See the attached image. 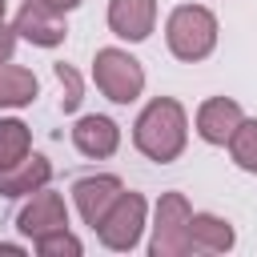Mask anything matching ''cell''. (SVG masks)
<instances>
[{
	"instance_id": "obj_15",
	"label": "cell",
	"mask_w": 257,
	"mask_h": 257,
	"mask_svg": "<svg viewBox=\"0 0 257 257\" xmlns=\"http://www.w3.org/2000/svg\"><path fill=\"white\" fill-rule=\"evenodd\" d=\"M28 153H32V133H28V124L16 120V116H4V120H0V169L16 165V161L28 157Z\"/></svg>"
},
{
	"instance_id": "obj_21",
	"label": "cell",
	"mask_w": 257,
	"mask_h": 257,
	"mask_svg": "<svg viewBox=\"0 0 257 257\" xmlns=\"http://www.w3.org/2000/svg\"><path fill=\"white\" fill-rule=\"evenodd\" d=\"M4 16H8V4H4V0H0V24H4Z\"/></svg>"
},
{
	"instance_id": "obj_4",
	"label": "cell",
	"mask_w": 257,
	"mask_h": 257,
	"mask_svg": "<svg viewBox=\"0 0 257 257\" xmlns=\"http://www.w3.org/2000/svg\"><path fill=\"white\" fill-rule=\"evenodd\" d=\"M189 201L185 193H161L157 201V217H153V241H149V253L153 257H185L193 253L189 249Z\"/></svg>"
},
{
	"instance_id": "obj_20",
	"label": "cell",
	"mask_w": 257,
	"mask_h": 257,
	"mask_svg": "<svg viewBox=\"0 0 257 257\" xmlns=\"http://www.w3.org/2000/svg\"><path fill=\"white\" fill-rule=\"evenodd\" d=\"M36 4H44V8H56V12H72L80 0H36Z\"/></svg>"
},
{
	"instance_id": "obj_12",
	"label": "cell",
	"mask_w": 257,
	"mask_h": 257,
	"mask_svg": "<svg viewBox=\"0 0 257 257\" xmlns=\"http://www.w3.org/2000/svg\"><path fill=\"white\" fill-rule=\"evenodd\" d=\"M48 181H52V165H48L40 153H28V157H20L16 165L0 169V197H32V193H40Z\"/></svg>"
},
{
	"instance_id": "obj_2",
	"label": "cell",
	"mask_w": 257,
	"mask_h": 257,
	"mask_svg": "<svg viewBox=\"0 0 257 257\" xmlns=\"http://www.w3.org/2000/svg\"><path fill=\"white\" fill-rule=\"evenodd\" d=\"M165 40L177 60L197 64V60L213 56V48H217V16L205 4H181L165 20Z\"/></svg>"
},
{
	"instance_id": "obj_11",
	"label": "cell",
	"mask_w": 257,
	"mask_h": 257,
	"mask_svg": "<svg viewBox=\"0 0 257 257\" xmlns=\"http://www.w3.org/2000/svg\"><path fill=\"white\" fill-rule=\"evenodd\" d=\"M72 145H76V153H84L92 161H104L120 149V128H116L112 116L92 112V116H80L72 124Z\"/></svg>"
},
{
	"instance_id": "obj_13",
	"label": "cell",
	"mask_w": 257,
	"mask_h": 257,
	"mask_svg": "<svg viewBox=\"0 0 257 257\" xmlns=\"http://www.w3.org/2000/svg\"><path fill=\"white\" fill-rule=\"evenodd\" d=\"M237 245V233L217 213H193L189 217V249L193 253H229Z\"/></svg>"
},
{
	"instance_id": "obj_14",
	"label": "cell",
	"mask_w": 257,
	"mask_h": 257,
	"mask_svg": "<svg viewBox=\"0 0 257 257\" xmlns=\"http://www.w3.org/2000/svg\"><path fill=\"white\" fill-rule=\"evenodd\" d=\"M36 92H40V84L28 68H20L12 60L0 64V108H24L36 100Z\"/></svg>"
},
{
	"instance_id": "obj_3",
	"label": "cell",
	"mask_w": 257,
	"mask_h": 257,
	"mask_svg": "<svg viewBox=\"0 0 257 257\" xmlns=\"http://www.w3.org/2000/svg\"><path fill=\"white\" fill-rule=\"evenodd\" d=\"M92 80L112 104H133L145 92V68L124 48H100L92 56Z\"/></svg>"
},
{
	"instance_id": "obj_19",
	"label": "cell",
	"mask_w": 257,
	"mask_h": 257,
	"mask_svg": "<svg viewBox=\"0 0 257 257\" xmlns=\"http://www.w3.org/2000/svg\"><path fill=\"white\" fill-rule=\"evenodd\" d=\"M16 28H8V24H0V64L4 60H12V52H16Z\"/></svg>"
},
{
	"instance_id": "obj_9",
	"label": "cell",
	"mask_w": 257,
	"mask_h": 257,
	"mask_svg": "<svg viewBox=\"0 0 257 257\" xmlns=\"http://www.w3.org/2000/svg\"><path fill=\"white\" fill-rule=\"evenodd\" d=\"M241 120H245V112H241L237 100H229V96H209V100L197 108V137H201L205 145H229L233 133L241 128Z\"/></svg>"
},
{
	"instance_id": "obj_10",
	"label": "cell",
	"mask_w": 257,
	"mask_h": 257,
	"mask_svg": "<svg viewBox=\"0 0 257 257\" xmlns=\"http://www.w3.org/2000/svg\"><path fill=\"white\" fill-rule=\"evenodd\" d=\"M153 24H157V0H108L112 36L137 44V40H149Z\"/></svg>"
},
{
	"instance_id": "obj_6",
	"label": "cell",
	"mask_w": 257,
	"mask_h": 257,
	"mask_svg": "<svg viewBox=\"0 0 257 257\" xmlns=\"http://www.w3.org/2000/svg\"><path fill=\"white\" fill-rule=\"evenodd\" d=\"M12 28H16L20 40H28V44H36V48H56V44H64V36H68L64 12L44 8V4H36V0H24V8L16 12Z\"/></svg>"
},
{
	"instance_id": "obj_16",
	"label": "cell",
	"mask_w": 257,
	"mask_h": 257,
	"mask_svg": "<svg viewBox=\"0 0 257 257\" xmlns=\"http://www.w3.org/2000/svg\"><path fill=\"white\" fill-rule=\"evenodd\" d=\"M229 157H233L237 169L257 173V120H241V128L229 141Z\"/></svg>"
},
{
	"instance_id": "obj_1",
	"label": "cell",
	"mask_w": 257,
	"mask_h": 257,
	"mask_svg": "<svg viewBox=\"0 0 257 257\" xmlns=\"http://www.w3.org/2000/svg\"><path fill=\"white\" fill-rule=\"evenodd\" d=\"M133 145L157 165L177 161L185 153V145H189V116H185L181 100H173V96L149 100L141 108L137 124H133Z\"/></svg>"
},
{
	"instance_id": "obj_8",
	"label": "cell",
	"mask_w": 257,
	"mask_h": 257,
	"mask_svg": "<svg viewBox=\"0 0 257 257\" xmlns=\"http://www.w3.org/2000/svg\"><path fill=\"white\" fill-rule=\"evenodd\" d=\"M16 229L24 233V237H44V233H56V229H68V209H64V197L60 193H52L48 185L40 189V193H32L28 197V205L20 209V217H16Z\"/></svg>"
},
{
	"instance_id": "obj_7",
	"label": "cell",
	"mask_w": 257,
	"mask_h": 257,
	"mask_svg": "<svg viewBox=\"0 0 257 257\" xmlns=\"http://www.w3.org/2000/svg\"><path fill=\"white\" fill-rule=\"evenodd\" d=\"M120 193H124V185H120V177H112V173H92V177H80V181L72 185L76 213H80L84 225H92V229L108 217V209L116 205Z\"/></svg>"
},
{
	"instance_id": "obj_17",
	"label": "cell",
	"mask_w": 257,
	"mask_h": 257,
	"mask_svg": "<svg viewBox=\"0 0 257 257\" xmlns=\"http://www.w3.org/2000/svg\"><path fill=\"white\" fill-rule=\"evenodd\" d=\"M32 245H36V253H40V257H80V253H84V245H80V237H76L72 229L44 233V237H36Z\"/></svg>"
},
{
	"instance_id": "obj_5",
	"label": "cell",
	"mask_w": 257,
	"mask_h": 257,
	"mask_svg": "<svg viewBox=\"0 0 257 257\" xmlns=\"http://www.w3.org/2000/svg\"><path fill=\"white\" fill-rule=\"evenodd\" d=\"M145 213H149L145 197L133 193V189H124V193L116 197V205L108 209V217L96 225L100 245H104V249H116V253L137 249V245H141V233H145Z\"/></svg>"
},
{
	"instance_id": "obj_18",
	"label": "cell",
	"mask_w": 257,
	"mask_h": 257,
	"mask_svg": "<svg viewBox=\"0 0 257 257\" xmlns=\"http://www.w3.org/2000/svg\"><path fill=\"white\" fill-rule=\"evenodd\" d=\"M56 80H60V88H64L60 108H64V112H76V104H80V76H76L68 64H56Z\"/></svg>"
}]
</instances>
